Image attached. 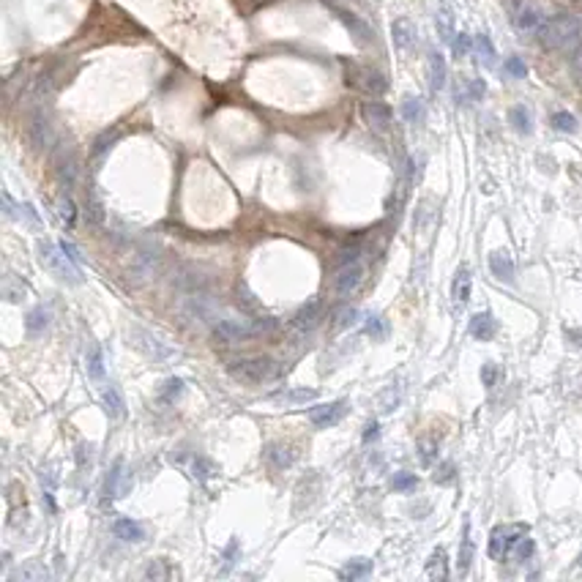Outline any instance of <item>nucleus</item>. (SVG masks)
<instances>
[{
	"label": "nucleus",
	"instance_id": "nucleus-1",
	"mask_svg": "<svg viewBox=\"0 0 582 582\" xmlns=\"http://www.w3.org/2000/svg\"><path fill=\"white\" fill-rule=\"evenodd\" d=\"M580 33H582V20L574 14H555L550 20H544L539 25V41L542 47L547 50H569V47H577L580 44Z\"/></svg>",
	"mask_w": 582,
	"mask_h": 582
},
{
	"label": "nucleus",
	"instance_id": "nucleus-2",
	"mask_svg": "<svg viewBox=\"0 0 582 582\" xmlns=\"http://www.w3.org/2000/svg\"><path fill=\"white\" fill-rule=\"evenodd\" d=\"M227 372L246 383V386H262L268 380H274L279 375V366L274 358H265V356H244V358H230L227 361Z\"/></svg>",
	"mask_w": 582,
	"mask_h": 582
},
{
	"label": "nucleus",
	"instance_id": "nucleus-3",
	"mask_svg": "<svg viewBox=\"0 0 582 582\" xmlns=\"http://www.w3.org/2000/svg\"><path fill=\"white\" fill-rule=\"evenodd\" d=\"M38 260H41V265H44L52 276H58L61 282H68V285H80V282H82L80 265L66 255L64 246H55V244H50V241H38Z\"/></svg>",
	"mask_w": 582,
	"mask_h": 582
},
{
	"label": "nucleus",
	"instance_id": "nucleus-4",
	"mask_svg": "<svg viewBox=\"0 0 582 582\" xmlns=\"http://www.w3.org/2000/svg\"><path fill=\"white\" fill-rule=\"evenodd\" d=\"M525 536H528V525H498L489 533V558H495V560L512 558Z\"/></svg>",
	"mask_w": 582,
	"mask_h": 582
},
{
	"label": "nucleus",
	"instance_id": "nucleus-5",
	"mask_svg": "<svg viewBox=\"0 0 582 582\" xmlns=\"http://www.w3.org/2000/svg\"><path fill=\"white\" fill-rule=\"evenodd\" d=\"M28 140H31V145L36 151H50L55 145V129H52L50 118L41 110L33 112L31 124H28Z\"/></svg>",
	"mask_w": 582,
	"mask_h": 582
},
{
	"label": "nucleus",
	"instance_id": "nucleus-6",
	"mask_svg": "<svg viewBox=\"0 0 582 582\" xmlns=\"http://www.w3.org/2000/svg\"><path fill=\"white\" fill-rule=\"evenodd\" d=\"M260 334H262V325H255L249 323V320H232V318H227V320L216 323V336H222L227 342H246V339H255Z\"/></svg>",
	"mask_w": 582,
	"mask_h": 582
},
{
	"label": "nucleus",
	"instance_id": "nucleus-7",
	"mask_svg": "<svg viewBox=\"0 0 582 582\" xmlns=\"http://www.w3.org/2000/svg\"><path fill=\"white\" fill-rule=\"evenodd\" d=\"M350 80L348 82H353L356 88H361V91H366L369 96H383L388 91V80L386 74H380L378 68H356L353 74H348Z\"/></svg>",
	"mask_w": 582,
	"mask_h": 582
},
{
	"label": "nucleus",
	"instance_id": "nucleus-8",
	"mask_svg": "<svg viewBox=\"0 0 582 582\" xmlns=\"http://www.w3.org/2000/svg\"><path fill=\"white\" fill-rule=\"evenodd\" d=\"M348 410H350L348 399H336V402H328V405L312 408V410H309V421H312L315 426H320V429H328V426H334V424H339V421L345 419Z\"/></svg>",
	"mask_w": 582,
	"mask_h": 582
},
{
	"label": "nucleus",
	"instance_id": "nucleus-9",
	"mask_svg": "<svg viewBox=\"0 0 582 582\" xmlns=\"http://www.w3.org/2000/svg\"><path fill=\"white\" fill-rule=\"evenodd\" d=\"M55 170H58V178H61L64 192H71L74 184H77V175H80L77 154L71 148H58V154H55Z\"/></svg>",
	"mask_w": 582,
	"mask_h": 582
},
{
	"label": "nucleus",
	"instance_id": "nucleus-10",
	"mask_svg": "<svg viewBox=\"0 0 582 582\" xmlns=\"http://www.w3.org/2000/svg\"><path fill=\"white\" fill-rule=\"evenodd\" d=\"M364 265H358V262H348V265H342V271H339V276H336V282H334V290H336V295L339 298H350L353 292L364 285Z\"/></svg>",
	"mask_w": 582,
	"mask_h": 582
},
{
	"label": "nucleus",
	"instance_id": "nucleus-11",
	"mask_svg": "<svg viewBox=\"0 0 582 582\" xmlns=\"http://www.w3.org/2000/svg\"><path fill=\"white\" fill-rule=\"evenodd\" d=\"M361 115H364V121H366V126H369V129H375V131H388L391 129V118H394V112H391V107H388V104L378 101V98L364 101Z\"/></svg>",
	"mask_w": 582,
	"mask_h": 582
},
{
	"label": "nucleus",
	"instance_id": "nucleus-12",
	"mask_svg": "<svg viewBox=\"0 0 582 582\" xmlns=\"http://www.w3.org/2000/svg\"><path fill=\"white\" fill-rule=\"evenodd\" d=\"M129 489H131V473L126 470V462H124V459H118V462H115V468H112V470H110V476H107L104 492H107V498H124Z\"/></svg>",
	"mask_w": 582,
	"mask_h": 582
},
{
	"label": "nucleus",
	"instance_id": "nucleus-13",
	"mask_svg": "<svg viewBox=\"0 0 582 582\" xmlns=\"http://www.w3.org/2000/svg\"><path fill=\"white\" fill-rule=\"evenodd\" d=\"M336 17L342 20V25L350 31V36L356 38L358 44L364 47V44H372L375 41V33H372V28L361 20V17H356L353 11H345V8H336Z\"/></svg>",
	"mask_w": 582,
	"mask_h": 582
},
{
	"label": "nucleus",
	"instance_id": "nucleus-14",
	"mask_svg": "<svg viewBox=\"0 0 582 582\" xmlns=\"http://www.w3.org/2000/svg\"><path fill=\"white\" fill-rule=\"evenodd\" d=\"M416 36H419V33H416V25H413L408 17H399V20L391 22V38H394V47H396L399 52L413 50Z\"/></svg>",
	"mask_w": 582,
	"mask_h": 582
},
{
	"label": "nucleus",
	"instance_id": "nucleus-15",
	"mask_svg": "<svg viewBox=\"0 0 582 582\" xmlns=\"http://www.w3.org/2000/svg\"><path fill=\"white\" fill-rule=\"evenodd\" d=\"M134 336H137V348H142L154 361H170V358H175V350H170L164 342H159L156 336H151L148 331L134 328Z\"/></svg>",
	"mask_w": 582,
	"mask_h": 582
},
{
	"label": "nucleus",
	"instance_id": "nucleus-16",
	"mask_svg": "<svg viewBox=\"0 0 582 582\" xmlns=\"http://www.w3.org/2000/svg\"><path fill=\"white\" fill-rule=\"evenodd\" d=\"M470 288H473L470 271H468V265H459V268H456V274H454V279H452V298H454V304H456V306L468 304V298H470Z\"/></svg>",
	"mask_w": 582,
	"mask_h": 582
},
{
	"label": "nucleus",
	"instance_id": "nucleus-17",
	"mask_svg": "<svg viewBox=\"0 0 582 582\" xmlns=\"http://www.w3.org/2000/svg\"><path fill=\"white\" fill-rule=\"evenodd\" d=\"M159 262V255L156 252H151V249H145V252H140V255H134V262H131L129 274L134 276V279H148V276H154L156 274V265Z\"/></svg>",
	"mask_w": 582,
	"mask_h": 582
},
{
	"label": "nucleus",
	"instance_id": "nucleus-18",
	"mask_svg": "<svg viewBox=\"0 0 582 582\" xmlns=\"http://www.w3.org/2000/svg\"><path fill=\"white\" fill-rule=\"evenodd\" d=\"M446 80H449V68H446V58L435 50L429 52V88L438 94L446 88Z\"/></svg>",
	"mask_w": 582,
	"mask_h": 582
},
{
	"label": "nucleus",
	"instance_id": "nucleus-19",
	"mask_svg": "<svg viewBox=\"0 0 582 582\" xmlns=\"http://www.w3.org/2000/svg\"><path fill=\"white\" fill-rule=\"evenodd\" d=\"M50 577L47 569L38 563V560H28L22 566H17L11 574H8V582H44Z\"/></svg>",
	"mask_w": 582,
	"mask_h": 582
},
{
	"label": "nucleus",
	"instance_id": "nucleus-20",
	"mask_svg": "<svg viewBox=\"0 0 582 582\" xmlns=\"http://www.w3.org/2000/svg\"><path fill=\"white\" fill-rule=\"evenodd\" d=\"M489 268H492V274L500 282H512L514 279V260H512L509 252H503V249H498V252L489 255Z\"/></svg>",
	"mask_w": 582,
	"mask_h": 582
},
{
	"label": "nucleus",
	"instance_id": "nucleus-21",
	"mask_svg": "<svg viewBox=\"0 0 582 582\" xmlns=\"http://www.w3.org/2000/svg\"><path fill=\"white\" fill-rule=\"evenodd\" d=\"M104 410H107L110 419H115V421H121L126 416V399H124V394H121L115 386L104 388Z\"/></svg>",
	"mask_w": 582,
	"mask_h": 582
},
{
	"label": "nucleus",
	"instance_id": "nucleus-22",
	"mask_svg": "<svg viewBox=\"0 0 582 582\" xmlns=\"http://www.w3.org/2000/svg\"><path fill=\"white\" fill-rule=\"evenodd\" d=\"M112 533H115L118 539H124V542H142V539H145V528H142L140 522L126 519V517L112 522Z\"/></svg>",
	"mask_w": 582,
	"mask_h": 582
},
{
	"label": "nucleus",
	"instance_id": "nucleus-23",
	"mask_svg": "<svg viewBox=\"0 0 582 582\" xmlns=\"http://www.w3.org/2000/svg\"><path fill=\"white\" fill-rule=\"evenodd\" d=\"M265 459H268V465L274 468V470H285V468H290L292 465V452L288 449V446H282V443H268L265 446Z\"/></svg>",
	"mask_w": 582,
	"mask_h": 582
},
{
	"label": "nucleus",
	"instance_id": "nucleus-24",
	"mask_svg": "<svg viewBox=\"0 0 582 582\" xmlns=\"http://www.w3.org/2000/svg\"><path fill=\"white\" fill-rule=\"evenodd\" d=\"M495 331H498V323H495V318H492L489 312H479V315L470 318V334H473L476 339L486 342V339L495 336Z\"/></svg>",
	"mask_w": 582,
	"mask_h": 582
},
{
	"label": "nucleus",
	"instance_id": "nucleus-25",
	"mask_svg": "<svg viewBox=\"0 0 582 582\" xmlns=\"http://www.w3.org/2000/svg\"><path fill=\"white\" fill-rule=\"evenodd\" d=\"M320 315H323V306H320V301H312V304H306L298 315H295V328H301V331H312L315 325L320 323Z\"/></svg>",
	"mask_w": 582,
	"mask_h": 582
},
{
	"label": "nucleus",
	"instance_id": "nucleus-26",
	"mask_svg": "<svg viewBox=\"0 0 582 582\" xmlns=\"http://www.w3.org/2000/svg\"><path fill=\"white\" fill-rule=\"evenodd\" d=\"M25 295H28V285L25 282H20L14 274H6L3 276V298L6 301L20 304V301H25Z\"/></svg>",
	"mask_w": 582,
	"mask_h": 582
},
{
	"label": "nucleus",
	"instance_id": "nucleus-27",
	"mask_svg": "<svg viewBox=\"0 0 582 582\" xmlns=\"http://www.w3.org/2000/svg\"><path fill=\"white\" fill-rule=\"evenodd\" d=\"M369 574H372V560H369V558H353V560L339 572L342 580H361V577H369Z\"/></svg>",
	"mask_w": 582,
	"mask_h": 582
},
{
	"label": "nucleus",
	"instance_id": "nucleus-28",
	"mask_svg": "<svg viewBox=\"0 0 582 582\" xmlns=\"http://www.w3.org/2000/svg\"><path fill=\"white\" fill-rule=\"evenodd\" d=\"M435 25H438V33H440V38H443V44H452L454 41V14L449 6H440L438 8V20H435Z\"/></svg>",
	"mask_w": 582,
	"mask_h": 582
},
{
	"label": "nucleus",
	"instance_id": "nucleus-29",
	"mask_svg": "<svg viewBox=\"0 0 582 582\" xmlns=\"http://www.w3.org/2000/svg\"><path fill=\"white\" fill-rule=\"evenodd\" d=\"M47 325H50V312H47V309L36 306V309H31V312H28L25 328H28V334H31V336H41V334L47 331Z\"/></svg>",
	"mask_w": 582,
	"mask_h": 582
},
{
	"label": "nucleus",
	"instance_id": "nucleus-30",
	"mask_svg": "<svg viewBox=\"0 0 582 582\" xmlns=\"http://www.w3.org/2000/svg\"><path fill=\"white\" fill-rule=\"evenodd\" d=\"M509 121H512V126H514L519 134H530V131H533V118H530L528 107H522V104H517V107L509 110Z\"/></svg>",
	"mask_w": 582,
	"mask_h": 582
},
{
	"label": "nucleus",
	"instance_id": "nucleus-31",
	"mask_svg": "<svg viewBox=\"0 0 582 582\" xmlns=\"http://www.w3.org/2000/svg\"><path fill=\"white\" fill-rule=\"evenodd\" d=\"M542 22H544V17H542L539 8H522L517 14V28L525 33H536Z\"/></svg>",
	"mask_w": 582,
	"mask_h": 582
},
{
	"label": "nucleus",
	"instance_id": "nucleus-32",
	"mask_svg": "<svg viewBox=\"0 0 582 582\" xmlns=\"http://www.w3.org/2000/svg\"><path fill=\"white\" fill-rule=\"evenodd\" d=\"M424 101L416 96H405L402 98V118L408 121V124H421L424 121Z\"/></svg>",
	"mask_w": 582,
	"mask_h": 582
},
{
	"label": "nucleus",
	"instance_id": "nucleus-33",
	"mask_svg": "<svg viewBox=\"0 0 582 582\" xmlns=\"http://www.w3.org/2000/svg\"><path fill=\"white\" fill-rule=\"evenodd\" d=\"M315 396H318L315 388H290V391L279 394L276 402H282V405H306V402L315 399Z\"/></svg>",
	"mask_w": 582,
	"mask_h": 582
},
{
	"label": "nucleus",
	"instance_id": "nucleus-34",
	"mask_svg": "<svg viewBox=\"0 0 582 582\" xmlns=\"http://www.w3.org/2000/svg\"><path fill=\"white\" fill-rule=\"evenodd\" d=\"M426 574L432 580H446L449 577V563H446V552L443 550H435L429 563H426Z\"/></svg>",
	"mask_w": 582,
	"mask_h": 582
},
{
	"label": "nucleus",
	"instance_id": "nucleus-35",
	"mask_svg": "<svg viewBox=\"0 0 582 582\" xmlns=\"http://www.w3.org/2000/svg\"><path fill=\"white\" fill-rule=\"evenodd\" d=\"M85 361H88V375H91L94 380H101V378H104V356H101L96 342L88 345V356H85Z\"/></svg>",
	"mask_w": 582,
	"mask_h": 582
},
{
	"label": "nucleus",
	"instance_id": "nucleus-36",
	"mask_svg": "<svg viewBox=\"0 0 582 582\" xmlns=\"http://www.w3.org/2000/svg\"><path fill=\"white\" fill-rule=\"evenodd\" d=\"M473 50L479 52V58L484 61V66H495V47H492V41H489L486 33H479L473 38Z\"/></svg>",
	"mask_w": 582,
	"mask_h": 582
},
{
	"label": "nucleus",
	"instance_id": "nucleus-37",
	"mask_svg": "<svg viewBox=\"0 0 582 582\" xmlns=\"http://www.w3.org/2000/svg\"><path fill=\"white\" fill-rule=\"evenodd\" d=\"M175 574H178V572H175L164 558L162 560H154V563L145 569V580H170V577H175Z\"/></svg>",
	"mask_w": 582,
	"mask_h": 582
},
{
	"label": "nucleus",
	"instance_id": "nucleus-38",
	"mask_svg": "<svg viewBox=\"0 0 582 582\" xmlns=\"http://www.w3.org/2000/svg\"><path fill=\"white\" fill-rule=\"evenodd\" d=\"M192 470H194V476H197V479H202V482H208V479H216V476H219V468H216L211 459H205V456H197V459H194Z\"/></svg>",
	"mask_w": 582,
	"mask_h": 582
},
{
	"label": "nucleus",
	"instance_id": "nucleus-39",
	"mask_svg": "<svg viewBox=\"0 0 582 582\" xmlns=\"http://www.w3.org/2000/svg\"><path fill=\"white\" fill-rule=\"evenodd\" d=\"M470 560H473V542H470V533L465 525V536H462V547H459V574H465L470 569Z\"/></svg>",
	"mask_w": 582,
	"mask_h": 582
},
{
	"label": "nucleus",
	"instance_id": "nucleus-40",
	"mask_svg": "<svg viewBox=\"0 0 582 582\" xmlns=\"http://www.w3.org/2000/svg\"><path fill=\"white\" fill-rule=\"evenodd\" d=\"M552 126L558 131L572 134V131H577V118H574L572 112H555V115H552Z\"/></svg>",
	"mask_w": 582,
	"mask_h": 582
},
{
	"label": "nucleus",
	"instance_id": "nucleus-41",
	"mask_svg": "<svg viewBox=\"0 0 582 582\" xmlns=\"http://www.w3.org/2000/svg\"><path fill=\"white\" fill-rule=\"evenodd\" d=\"M470 50H473V38H470L468 33H456V36H454V41H452L454 58H465Z\"/></svg>",
	"mask_w": 582,
	"mask_h": 582
},
{
	"label": "nucleus",
	"instance_id": "nucleus-42",
	"mask_svg": "<svg viewBox=\"0 0 582 582\" xmlns=\"http://www.w3.org/2000/svg\"><path fill=\"white\" fill-rule=\"evenodd\" d=\"M334 320H336V328H350V325H356L358 312L350 309V306H342V309L334 312Z\"/></svg>",
	"mask_w": 582,
	"mask_h": 582
},
{
	"label": "nucleus",
	"instance_id": "nucleus-43",
	"mask_svg": "<svg viewBox=\"0 0 582 582\" xmlns=\"http://www.w3.org/2000/svg\"><path fill=\"white\" fill-rule=\"evenodd\" d=\"M58 208H61V219H64L66 225L68 227L74 225V219H77V208H74V200L68 197V192L61 197V205H58Z\"/></svg>",
	"mask_w": 582,
	"mask_h": 582
},
{
	"label": "nucleus",
	"instance_id": "nucleus-44",
	"mask_svg": "<svg viewBox=\"0 0 582 582\" xmlns=\"http://www.w3.org/2000/svg\"><path fill=\"white\" fill-rule=\"evenodd\" d=\"M181 394H184V380L170 378L162 388V402H172V399H175V396H181Z\"/></svg>",
	"mask_w": 582,
	"mask_h": 582
},
{
	"label": "nucleus",
	"instance_id": "nucleus-45",
	"mask_svg": "<svg viewBox=\"0 0 582 582\" xmlns=\"http://www.w3.org/2000/svg\"><path fill=\"white\" fill-rule=\"evenodd\" d=\"M416 484H419V479H416L413 473H405V470H402V473H396V476H394V482H391V486H394V489H399V492H405V489H416Z\"/></svg>",
	"mask_w": 582,
	"mask_h": 582
},
{
	"label": "nucleus",
	"instance_id": "nucleus-46",
	"mask_svg": "<svg viewBox=\"0 0 582 582\" xmlns=\"http://www.w3.org/2000/svg\"><path fill=\"white\" fill-rule=\"evenodd\" d=\"M482 380H484V386H486V388H495V383L500 380V369H498V366H495L492 361L482 366Z\"/></svg>",
	"mask_w": 582,
	"mask_h": 582
},
{
	"label": "nucleus",
	"instance_id": "nucleus-47",
	"mask_svg": "<svg viewBox=\"0 0 582 582\" xmlns=\"http://www.w3.org/2000/svg\"><path fill=\"white\" fill-rule=\"evenodd\" d=\"M506 71H509L512 77H517V80H525V77H528V66L522 64V58H509V61H506Z\"/></svg>",
	"mask_w": 582,
	"mask_h": 582
},
{
	"label": "nucleus",
	"instance_id": "nucleus-48",
	"mask_svg": "<svg viewBox=\"0 0 582 582\" xmlns=\"http://www.w3.org/2000/svg\"><path fill=\"white\" fill-rule=\"evenodd\" d=\"M468 98H473V101H479V98H484V94H486V85H484V80H468Z\"/></svg>",
	"mask_w": 582,
	"mask_h": 582
},
{
	"label": "nucleus",
	"instance_id": "nucleus-49",
	"mask_svg": "<svg viewBox=\"0 0 582 582\" xmlns=\"http://www.w3.org/2000/svg\"><path fill=\"white\" fill-rule=\"evenodd\" d=\"M530 555H533V539H528V536H525V539L517 544V550H514L512 558H517V560H528Z\"/></svg>",
	"mask_w": 582,
	"mask_h": 582
},
{
	"label": "nucleus",
	"instance_id": "nucleus-50",
	"mask_svg": "<svg viewBox=\"0 0 582 582\" xmlns=\"http://www.w3.org/2000/svg\"><path fill=\"white\" fill-rule=\"evenodd\" d=\"M115 140H118V131H112V134H104V137H98L96 145H94V154H96V156H101V154H104V151H107V148H110V145H112Z\"/></svg>",
	"mask_w": 582,
	"mask_h": 582
},
{
	"label": "nucleus",
	"instance_id": "nucleus-51",
	"mask_svg": "<svg viewBox=\"0 0 582 582\" xmlns=\"http://www.w3.org/2000/svg\"><path fill=\"white\" fill-rule=\"evenodd\" d=\"M452 479H454V465H452V462L440 465V470L435 473V482H438V484H449Z\"/></svg>",
	"mask_w": 582,
	"mask_h": 582
},
{
	"label": "nucleus",
	"instance_id": "nucleus-52",
	"mask_svg": "<svg viewBox=\"0 0 582 582\" xmlns=\"http://www.w3.org/2000/svg\"><path fill=\"white\" fill-rule=\"evenodd\" d=\"M366 334H369V336H383V334H386L383 320H380V318H369V320H366Z\"/></svg>",
	"mask_w": 582,
	"mask_h": 582
},
{
	"label": "nucleus",
	"instance_id": "nucleus-53",
	"mask_svg": "<svg viewBox=\"0 0 582 582\" xmlns=\"http://www.w3.org/2000/svg\"><path fill=\"white\" fill-rule=\"evenodd\" d=\"M358 255H361V246H350V249H345L342 252V265H348V262H356L358 260Z\"/></svg>",
	"mask_w": 582,
	"mask_h": 582
},
{
	"label": "nucleus",
	"instance_id": "nucleus-54",
	"mask_svg": "<svg viewBox=\"0 0 582 582\" xmlns=\"http://www.w3.org/2000/svg\"><path fill=\"white\" fill-rule=\"evenodd\" d=\"M375 438H378V424H375V421H372V424H369V426H366V432H364V440H366V443H369V440H375Z\"/></svg>",
	"mask_w": 582,
	"mask_h": 582
},
{
	"label": "nucleus",
	"instance_id": "nucleus-55",
	"mask_svg": "<svg viewBox=\"0 0 582 582\" xmlns=\"http://www.w3.org/2000/svg\"><path fill=\"white\" fill-rule=\"evenodd\" d=\"M61 246H64V252H66V255H68V258L74 260V262H77V265H80V252H77V249H74V246H71V244H61Z\"/></svg>",
	"mask_w": 582,
	"mask_h": 582
},
{
	"label": "nucleus",
	"instance_id": "nucleus-56",
	"mask_svg": "<svg viewBox=\"0 0 582 582\" xmlns=\"http://www.w3.org/2000/svg\"><path fill=\"white\" fill-rule=\"evenodd\" d=\"M514 3H517V6H519V3H522V0H514Z\"/></svg>",
	"mask_w": 582,
	"mask_h": 582
}]
</instances>
